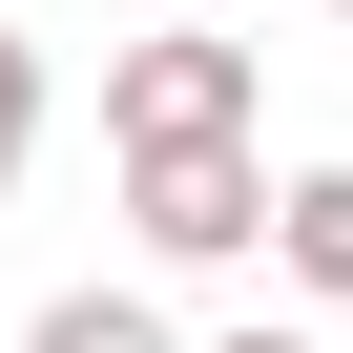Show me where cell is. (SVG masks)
I'll use <instances>...</instances> for the list:
<instances>
[{
    "instance_id": "obj_1",
    "label": "cell",
    "mask_w": 353,
    "mask_h": 353,
    "mask_svg": "<svg viewBox=\"0 0 353 353\" xmlns=\"http://www.w3.org/2000/svg\"><path fill=\"white\" fill-rule=\"evenodd\" d=\"M125 229H145L166 270H229V250H270V166H250V125L125 145Z\"/></svg>"
},
{
    "instance_id": "obj_2",
    "label": "cell",
    "mask_w": 353,
    "mask_h": 353,
    "mask_svg": "<svg viewBox=\"0 0 353 353\" xmlns=\"http://www.w3.org/2000/svg\"><path fill=\"white\" fill-rule=\"evenodd\" d=\"M188 125H250V42H229V0H166V21L104 63V145H188Z\"/></svg>"
},
{
    "instance_id": "obj_3",
    "label": "cell",
    "mask_w": 353,
    "mask_h": 353,
    "mask_svg": "<svg viewBox=\"0 0 353 353\" xmlns=\"http://www.w3.org/2000/svg\"><path fill=\"white\" fill-rule=\"evenodd\" d=\"M270 250L312 291H353V166H291V188H270Z\"/></svg>"
},
{
    "instance_id": "obj_4",
    "label": "cell",
    "mask_w": 353,
    "mask_h": 353,
    "mask_svg": "<svg viewBox=\"0 0 353 353\" xmlns=\"http://www.w3.org/2000/svg\"><path fill=\"white\" fill-rule=\"evenodd\" d=\"M21 353H188V332H166L145 291H42V332H21Z\"/></svg>"
},
{
    "instance_id": "obj_5",
    "label": "cell",
    "mask_w": 353,
    "mask_h": 353,
    "mask_svg": "<svg viewBox=\"0 0 353 353\" xmlns=\"http://www.w3.org/2000/svg\"><path fill=\"white\" fill-rule=\"evenodd\" d=\"M21 166H42V42L0 21V188H21Z\"/></svg>"
},
{
    "instance_id": "obj_6",
    "label": "cell",
    "mask_w": 353,
    "mask_h": 353,
    "mask_svg": "<svg viewBox=\"0 0 353 353\" xmlns=\"http://www.w3.org/2000/svg\"><path fill=\"white\" fill-rule=\"evenodd\" d=\"M208 353H312V332H270V312H250V332H208Z\"/></svg>"
},
{
    "instance_id": "obj_7",
    "label": "cell",
    "mask_w": 353,
    "mask_h": 353,
    "mask_svg": "<svg viewBox=\"0 0 353 353\" xmlns=\"http://www.w3.org/2000/svg\"><path fill=\"white\" fill-rule=\"evenodd\" d=\"M332 21H353V0H332Z\"/></svg>"
},
{
    "instance_id": "obj_8",
    "label": "cell",
    "mask_w": 353,
    "mask_h": 353,
    "mask_svg": "<svg viewBox=\"0 0 353 353\" xmlns=\"http://www.w3.org/2000/svg\"><path fill=\"white\" fill-rule=\"evenodd\" d=\"M229 21H250V0H229Z\"/></svg>"
}]
</instances>
